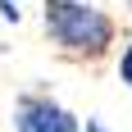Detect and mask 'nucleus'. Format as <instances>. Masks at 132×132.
<instances>
[{
  "mask_svg": "<svg viewBox=\"0 0 132 132\" xmlns=\"http://www.w3.org/2000/svg\"><path fill=\"white\" fill-rule=\"evenodd\" d=\"M114 73H119V82L132 91V37L123 41V46H119V55H114Z\"/></svg>",
  "mask_w": 132,
  "mask_h": 132,
  "instance_id": "7ed1b4c3",
  "label": "nucleus"
},
{
  "mask_svg": "<svg viewBox=\"0 0 132 132\" xmlns=\"http://www.w3.org/2000/svg\"><path fill=\"white\" fill-rule=\"evenodd\" d=\"M128 14H132V0H128Z\"/></svg>",
  "mask_w": 132,
  "mask_h": 132,
  "instance_id": "423d86ee",
  "label": "nucleus"
},
{
  "mask_svg": "<svg viewBox=\"0 0 132 132\" xmlns=\"http://www.w3.org/2000/svg\"><path fill=\"white\" fill-rule=\"evenodd\" d=\"M41 27L55 55L68 64H100L105 55L119 50V23L96 0H46Z\"/></svg>",
  "mask_w": 132,
  "mask_h": 132,
  "instance_id": "f257e3e1",
  "label": "nucleus"
},
{
  "mask_svg": "<svg viewBox=\"0 0 132 132\" xmlns=\"http://www.w3.org/2000/svg\"><path fill=\"white\" fill-rule=\"evenodd\" d=\"M0 14H5L9 23H18V18H23V9H18V0H0Z\"/></svg>",
  "mask_w": 132,
  "mask_h": 132,
  "instance_id": "20e7f679",
  "label": "nucleus"
},
{
  "mask_svg": "<svg viewBox=\"0 0 132 132\" xmlns=\"http://www.w3.org/2000/svg\"><path fill=\"white\" fill-rule=\"evenodd\" d=\"M14 132H82V123L50 91H23L14 100Z\"/></svg>",
  "mask_w": 132,
  "mask_h": 132,
  "instance_id": "f03ea898",
  "label": "nucleus"
},
{
  "mask_svg": "<svg viewBox=\"0 0 132 132\" xmlns=\"http://www.w3.org/2000/svg\"><path fill=\"white\" fill-rule=\"evenodd\" d=\"M82 132H109V128H105L100 119H87V123H82Z\"/></svg>",
  "mask_w": 132,
  "mask_h": 132,
  "instance_id": "39448f33",
  "label": "nucleus"
}]
</instances>
